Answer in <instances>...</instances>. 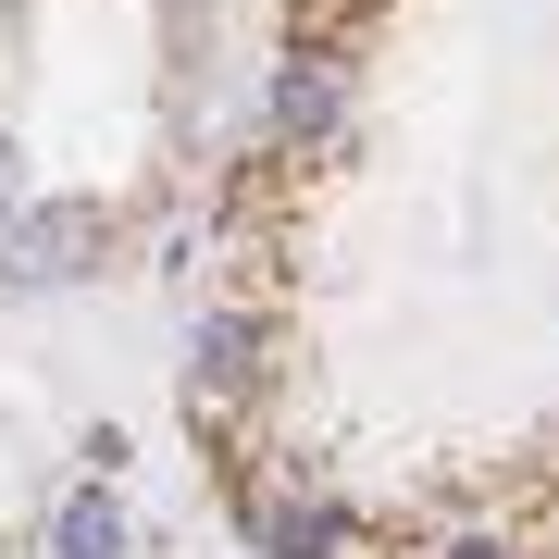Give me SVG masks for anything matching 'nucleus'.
I'll return each instance as SVG.
<instances>
[{
    "instance_id": "1",
    "label": "nucleus",
    "mask_w": 559,
    "mask_h": 559,
    "mask_svg": "<svg viewBox=\"0 0 559 559\" xmlns=\"http://www.w3.org/2000/svg\"><path fill=\"white\" fill-rule=\"evenodd\" d=\"M0 261H13L25 286H38V274H62V261H87V237H75V212H25V224H13V249H0Z\"/></svg>"
},
{
    "instance_id": "2",
    "label": "nucleus",
    "mask_w": 559,
    "mask_h": 559,
    "mask_svg": "<svg viewBox=\"0 0 559 559\" xmlns=\"http://www.w3.org/2000/svg\"><path fill=\"white\" fill-rule=\"evenodd\" d=\"M274 112H286V138H323V124H336V62H286Z\"/></svg>"
},
{
    "instance_id": "3",
    "label": "nucleus",
    "mask_w": 559,
    "mask_h": 559,
    "mask_svg": "<svg viewBox=\"0 0 559 559\" xmlns=\"http://www.w3.org/2000/svg\"><path fill=\"white\" fill-rule=\"evenodd\" d=\"M50 547H62V559H124V522H112V498H75V510L50 522Z\"/></svg>"
},
{
    "instance_id": "4",
    "label": "nucleus",
    "mask_w": 559,
    "mask_h": 559,
    "mask_svg": "<svg viewBox=\"0 0 559 559\" xmlns=\"http://www.w3.org/2000/svg\"><path fill=\"white\" fill-rule=\"evenodd\" d=\"M274 547H286V559H348V535H323V510H286Z\"/></svg>"
},
{
    "instance_id": "5",
    "label": "nucleus",
    "mask_w": 559,
    "mask_h": 559,
    "mask_svg": "<svg viewBox=\"0 0 559 559\" xmlns=\"http://www.w3.org/2000/svg\"><path fill=\"white\" fill-rule=\"evenodd\" d=\"M13 224H25V175H13V138H0V249H13Z\"/></svg>"
},
{
    "instance_id": "6",
    "label": "nucleus",
    "mask_w": 559,
    "mask_h": 559,
    "mask_svg": "<svg viewBox=\"0 0 559 559\" xmlns=\"http://www.w3.org/2000/svg\"><path fill=\"white\" fill-rule=\"evenodd\" d=\"M448 559H498V547H448Z\"/></svg>"
}]
</instances>
